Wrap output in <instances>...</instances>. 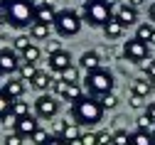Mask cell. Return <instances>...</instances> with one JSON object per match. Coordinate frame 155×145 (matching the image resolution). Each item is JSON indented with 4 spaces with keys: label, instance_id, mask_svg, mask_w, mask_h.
Segmentation results:
<instances>
[{
    "label": "cell",
    "instance_id": "obj_46",
    "mask_svg": "<svg viewBox=\"0 0 155 145\" xmlns=\"http://www.w3.org/2000/svg\"><path fill=\"white\" fill-rule=\"evenodd\" d=\"M67 145H84V143H81V138H76V140H69Z\"/></svg>",
    "mask_w": 155,
    "mask_h": 145
},
{
    "label": "cell",
    "instance_id": "obj_9",
    "mask_svg": "<svg viewBox=\"0 0 155 145\" xmlns=\"http://www.w3.org/2000/svg\"><path fill=\"white\" fill-rule=\"evenodd\" d=\"M20 69V59L15 49H0V74H12Z\"/></svg>",
    "mask_w": 155,
    "mask_h": 145
},
{
    "label": "cell",
    "instance_id": "obj_1",
    "mask_svg": "<svg viewBox=\"0 0 155 145\" xmlns=\"http://www.w3.org/2000/svg\"><path fill=\"white\" fill-rule=\"evenodd\" d=\"M71 116L76 126H96L104 118V106L94 96H81L76 103H71Z\"/></svg>",
    "mask_w": 155,
    "mask_h": 145
},
{
    "label": "cell",
    "instance_id": "obj_30",
    "mask_svg": "<svg viewBox=\"0 0 155 145\" xmlns=\"http://www.w3.org/2000/svg\"><path fill=\"white\" fill-rule=\"evenodd\" d=\"M99 101H101L104 111H106V108H116V103H118V98H116V94H113V91H111V94H106V96H101Z\"/></svg>",
    "mask_w": 155,
    "mask_h": 145
},
{
    "label": "cell",
    "instance_id": "obj_42",
    "mask_svg": "<svg viewBox=\"0 0 155 145\" xmlns=\"http://www.w3.org/2000/svg\"><path fill=\"white\" fill-rule=\"evenodd\" d=\"M64 128H67V123H64V120H57V123H54V133H57V135H62Z\"/></svg>",
    "mask_w": 155,
    "mask_h": 145
},
{
    "label": "cell",
    "instance_id": "obj_18",
    "mask_svg": "<svg viewBox=\"0 0 155 145\" xmlns=\"http://www.w3.org/2000/svg\"><path fill=\"white\" fill-rule=\"evenodd\" d=\"M130 145H155V135L145 130H135L130 133Z\"/></svg>",
    "mask_w": 155,
    "mask_h": 145
},
{
    "label": "cell",
    "instance_id": "obj_35",
    "mask_svg": "<svg viewBox=\"0 0 155 145\" xmlns=\"http://www.w3.org/2000/svg\"><path fill=\"white\" fill-rule=\"evenodd\" d=\"M150 128H153V120H150L148 116H140V118H138V130H145V133H150Z\"/></svg>",
    "mask_w": 155,
    "mask_h": 145
},
{
    "label": "cell",
    "instance_id": "obj_45",
    "mask_svg": "<svg viewBox=\"0 0 155 145\" xmlns=\"http://www.w3.org/2000/svg\"><path fill=\"white\" fill-rule=\"evenodd\" d=\"M57 3H59V0H42V5H47V8H54Z\"/></svg>",
    "mask_w": 155,
    "mask_h": 145
},
{
    "label": "cell",
    "instance_id": "obj_6",
    "mask_svg": "<svg viewBox=\"0 0 155 145\" xmlns=\"http://www.w3.org/2000/svg\"><path fill=\"white\" fill-rule=\"evenodd\" d=\"M123 54H126L128 61H135V64H143L145 59H150L148 57V42H143V39H138V37L128 39V42L123 44Z\"/></svg>",
    "mask_w": 155,
    "mask_h": 145
},
{
    "label": "cell",
    "instance_id": "obj_22",
    "mask_svg": "<svg viewBox=\"0 0 155 145\" xmlns=\"http://www.w3.org/2000/svg\"><path fill=\"white\" fill-rule=\"evenodd\" d=\"M30 37H35V39H47V37H49V25L32 22V25H30Z\"/></svg>",
    "mask_w": 155,
    "mask_h": 145
},
{
    "label": "cell",
    "instance_id": "obj_13",
    "mask_svg": "<svg viewBox=\"0 0 155 145\" xmlns=\"http://www.w3.org/2000/svg\"><path fill=\"white\" fill-rule=\"evenodd\" d=\"M3 94H5L10 101H17V98H22V94H25V84H22V79H12V81H5V86H3Z\"/></svg>",
    "mask_w": 155,
    "mask_h": 145
},
{
    "label": "cell",
    "instance_id": "obj_27",
    "mask_svg": "<svg viewBox=\"0 0 155 145\" xmlns=\"http://www.w3.org/2000/svg\"><path fill=\"white\" fill-rule=\"evenodd\" d=\"M30 140H32L35 145H45V143L49 140V133H47L45 128H37V130L32 133V138H30Z\"/></svg>",
    "mask_w": 155,
    "mask_h": 145
},
{
    "label": "cell",
    "instance_id": "obj_50",
    "mask_svg": "<svg viewBox=\"0 0 155 145\" xmlns=\"http://www.w3.org/2000/svg\"><path fill=\"white\" fill-rule=\"evenodd\" d=\"M153 84H155V81H153Z\"/></svg>",
    "mask_w": 155,
    "mask_h": 145
},
{
    "label": "cell",
    "instance_id": "obj_28",
    "mask_svg": "<svg viewBox=\"0 0 155 145\" xmlns=\"http://www.w3.org/2000/svg\"><path fill=\"white\" fill-rule=\"evenodd\" d=\"M153 30H155V27H150V25H138V32H135V37H138V39H143V42H150Z\"/></svg>",
    "mask_w": 155,
    "mask_h": 145
},
{
    "label": "cell",
    "instance_id": "obj_20",
    "mask_svg": "<svg viewBox=\"0 0 155 145\" xmlns=\"http://www.w3.org/2000/svg\"><path fill=\"white\" fill-rule=\"evenodd\" d=\"M10 113L20 120V118H25V116H30V106H27V101H12V106H10Z\"/></svg>",
    "mask_w": 155,
    "mask_h": 145
},
{
    "label": "cell",
    "instance_id": "obj_23",
    "mask_svg": "<svg viewBox=\"0 0 155 145\" xmlns=\"http://www.w3.org/2000/svg\"><path fill=\"white\" fill-rule=\"evenodd\" d=\"M62 81H69V84H79V67H67L62 71Z\"/></svg>",
    "mask_w": 155,
    "mask_h": 145
},
{
    "label": "cell",
    "instance_id": "obj_33",
    "mask_svg": "<svg viewBox=\"0 0 155 145\" xmlns=\"http://www.w3.org/2000/svg\"><path fill=\"white\" fill-rule=\"evenodd\" d=\"M140 67H143V71L148 74V79H150V81H155V61H153V59H145Z\"/></svg>",
    "mask_w": 155,
    "mask_h": 145
},
{
    "label": "cell",
    "instance_id": "obj_31",
    "mask_svg": "<svg viewBox=\"0 0 155 145\" xmlns=\"http://www.w3.org/2000/svg\"><path fill=\"white\" fill-rule=\"evenodd\" d=\"M113 145H130V135L126 130H116L113 133Z\"/></svg>",
    "mask_w": 155,
    "mask_h": 145
},
{
    "label": "cell",
    "instance_id": "obj_17",
    "mask_svg": "<svg viewBox=\"0 0 155 145\" xmlns=\"http://www.w3.org/2000/svg\"><path fill=\"white\" fill-rule=\"evenodd\" d=\"M123 30H126V27H123L116 17H113V20H108V22L104 25V35H106V39H118V37L123 35Z\"/></svg>",
    "mask_w": 155,
    "mask_h": 145
},
{
    "label": "cell",
    "instance_id": "obj_29",
    "mask_svg": "<svg viewBox=\"0 0 155 145\" xmlns=\"http://www.w3.org/2000/svg\"><path fill=\"white\" fill-rule=\"evenodd\" d=\"M27 47H32V42H30V37H27V35L15 37V52H25Z\"/></svg>",
    "mask_w": 155,
    "mask_h": 145
},
{
    "label": "cell",
    "instance_id": "obj_16",
    "mask_svg": "<svg viewBox=\"0 0 155 145\" xmlns=\"http://www.w3.org/2000/svg\"><path fill=\"white\" fill-rule=\"evenodd\" d=\"M54 8H47V5H37V12H35V22H42V25H54Z\"/></svg>",
    "mask_w": 155,
    "mask_h": 145
},
{
    "label": "cell",
    "instance_id": "obj_47",
    "mask_svg": "<svg viewBox=\"0 0 155 145\" xmlns=\"http://www.w3.org/2000/svg\"><path fill=\"white\" fill-rule=\"evenodd\" d=\"M148 44H155V30H153V35H150V42Z\"/></svg>",
    "mask_w": 155,
    "mask_h": 145
},
{
    "label": "cell",
    "instance_id": "obj_38",
    "mask_svg": "<svg viewBox=\"0 0 155 145\" xmlns=\"http://www.w3.org/2000/svg\"><path fill=\"white\" fill-rule=\"evenodd\" d=\"M59 49H62V44L57 42V39H49V42H47V52H49V54H54V52H59Z\"/></svg>",
    "mask_w": 155,
    "mask_h": 145
},
{
    "label": "cell",
    "instance_id": "obj_12",
    "mask_svg": "<svg viewBox=\"0 0 155 145\" xmlns=\"http://www.w3.org/2000/svg\"><path fill=\"white\" fill-rule=\"evenodd\" d=\"M40 128V123H37V118L35 116H25V118H20L17 120V126H15V133H20L22 138H32V133Z\"/></svg>",
    "mask_w": 155,
    "mask_h": 145
},
{
    "label": "cell",
    "instance_id": "obj_11",
    "mask_svg": "<svg viewBox=\"0 0 155 145\" xmlns=\"http://www.w3.org/2000/svg\"><path fill=\"white\" fill-rule=\"evenodd\" d=\"M67 67H71V54H69L67 49H59V52L49 54V69H52V71L62 74Z\"/></svg>",
    "mask_w": 155,
    "mask_h": 145
},
{
    "label": "cell",
    "instance_id": "obj_8",
    "mask_svg": "<svg viewBox=\"0 0 155 145\" xmlns=\"http://www.w3.org/2000/svg\"><path fill=\"white\" fill-rule=\"evenodd\" d=\"M54 94L57 96H62V98H67V101H71V103H76L84 94H81V89H79V84H69V81H54Z\"/></svg>",
    "mask_w": 155,
    "mask_h": 145
},
{
    "label": "cell",
    "instance_id": "obj_40",
    "mask_svg": "<svg viewBox=\"0 0 155 145\" xmlns=\"http://www.w3.org/2000/svg\"><path fill=\"white\" fill-rule=\"evenodd\" d=\"M145 116L153 120V126H155V103H148V108H145Z\"/></svg>",
    "mask_w": 155,
    "mask_h": 145
},
{
    "label": "cell",
    "instance_id": "obj_3",
    "mask_svg": "<svg viewBox=\"0 0 155 145\" xmlns=\"http://www.w3.org/2000/svg\"><path fill=\"white\" fill-rule=\"evenodd\" d=\"M108 20H113L111 3L106 0H86L84 3V22H89L91 27H104Z\"/></svg>",
    "mask_w": 155,
    "mask_h": 145
},
{
    "label": "cell",
    "instance_id": "obj_19",
    "mask_svg": "<svg viewBox=\"0 0 155 145\" xmlns=\"http://www.w3.org/2000/svg\"><path fill=\"white\" fill-rule=\"evenodd\" d=\"M30 84H32L37 91H47V89H49V84H52V79H49V74H47V71H37V76L30 81Z\"/></svg>",
    "mask_w": 155,
    "mask_h": 145
},
{
    "label": "cell",
    "instance_id": "obj_21",
    "mask_svg": "<svg viewBox=\"0 0 155 145\" xmlns=\"http://www.w3.org/2000/svg\"><path fill=\"white\" fill-rule=\"evenodd\" d=\"M17 71H20V79L22 81H32L37 76V67L32 64V61H20V69H17Z\"/></svg>",
    "mask_w": 155,
    "mask_h": 145
},
{
    "label": "cell",
    "instance_id": "obj_48",
    "mask_svg": "<svg viewBox=\"0 0 155 145\" xmlns=\"http://www.w3.org/2000/svg\"><path fill=\"white\" fill-rule=\"evenodd\" d=\"M8 5V0H0V8H5Z\"/></svg>",
    "mask_w": 155,
    "mask_h": 145
},
{
    "label": "cell",
    "instance_id": "obj_4",
    "mask_svg": "<svg viewBox=\"0 0 155 145\" xmlns=\"http://www.w3.org/2000/svg\"><path fill=\"white\" fill-rule=\"evenodd\" d=\"M84 84H86V91L91 96H106L113 91V74L108 69H96V71L86 74Z\"/></svg>",
    "mask_w": 155,
    "mask_h": 145
},
{
    "label": "cell",
    "instance_id": "obj_34",
    "mask_svg": "<svg viewBox=\"0 0 155 145\" xmlns=\"http://www.w3.org/2000/svg\"><path fill=\"white\" fill-rule=\"evenodd\" d=\"M5 145H22V135L15 133V130L8 133V135H5Z\"/></svg>",
    "mask_w": 155,
    "mask_h": 145
},
{
    "label": "cell",
    "instance_id": "obj_39",
    "mask_svg": "<svg viewBox=\"0 0 155 145\" xmlns=\"http://www.w3.org/2000/svg\"><path fill=\"white\" fill-rule=\"evenodd\" d=\"M3 123H5V128H8V130H10V128H15V126H17V118H15V116H12V113H10V116H8V118H5V120H3Z\"/></svg>",
    "mask_w": 155,
    "mask_h": 145
},
{
    "label": "cell",
    "instance_id": "obj_37",
    "mask_svg": "<svg viewBox=\"0 0 155 145\" xmlns=\"http://www.w3.org/2000/svg\"><path fill=\"white\" fill-rule=\"evenodd\" d=\"M45 145H67V140H64L62 135H49V140H47Z\"/></svg>",
    "mask_w": 155,
    "mask_h": 145
},
{
    "label": "cell",
    "instance_id": "obj_2",
    "mask_svg": "<svg viewBox=\"0 0 155 145\" xmlns=\"http://www.w3.org/2000/svg\"><path fill=\"white\" fill-rule=\"evenodd\" d=\"M35 12H37L35 0H8L5 5V20L15 30L30 27L35 22Z\"/></svg>",
    "mask_w": 155,
    "mask_h": 145
},
{
    "label": "cell",
    "instance_id": "obj_5",
    "mask_svg": "<svg viewBox=\"0 0 155 145\" xmlns=\"http://www.w3.org/2000/svg\"><path fill=\"white\" fill-rule=\"evenodd\" d=\"M81 22L84 20L74 10H62V12H57V17H54V30H57L59 37H74V35H79Z\"/></svg>",
    "mask_w": 155,
    "mask_h": 145
},
{
    "label": "cell",
    "instance_id": "obj_25",
    "mask_svg": "<svg viewBox=\"0 0 155 145\" xmlns=\"http://www.w3.org/2000/svg\"><path fill=\"white\" fill-rule=\"evenodd\" d=\"M40 47L37 44H32V47H27L25 52H22V61H32V64H37V61H40Z\"/></svg>",
    "mask_w": 155,
    "mask_h": 145
},
{
    "label": "cell",
    "instance_id": "obj_15",
    "mask_svg": "<svg viewBox=\"0 0 155 145\" xmlns=\"http://www.w3.org/2000/svg\"><path fill=\"white\" fill-rule=\"evenodd\" d=\"M150 91H153V81H150V79H133V81H130V94H133V96L145 98Z\"/></svg>",
    "mask_w": 155,
    "mask_h": 145
},
{
    "label": "cell",
    "instance_id": "obj_24",
    "mask_svg": "<svg viewBox=\"0 0 155 145\" xmlns=\"http://www.w3.org/2000/svg\"><path fill=\"white\" fill-rule=\"evenodd\" d=\"M62 138H64L67 143H69V140H76V138H81V130H79V126H76V123H67V128H64Z\"/></svg>",
    "mask_w": 155,
    "mask_h": 145
},
{
    "label": "cell",
    "instance_id": "obj_49",
    "mask_svg": "<svg viewBox=\"0 0 155 145\" xmlns=\"http://www.w3.org/2000/svg\"><path fill=\"white\" fill-rule=\"evenodd\" d=\"M0 25H3V15H0Z\"/></svg>",
    "mask_w": 155,
    "mask_h": 145
},
{
    "label": "cell",
    "instance_id": "obj_43",
    "mask_svg": "<svg viewBox=\"0 0 155 145\" xmlns=\"http://www.w3.org/2000/svg\"><path fill=\"white\" fill-rule=\"evenodd\" d=\"M145 3H148V0H128V5H130V8H135V10H138L140 5H145Z\"/></svg>",
    "mask_w": 155,
    "mask_h": 145
},
{
    "label": "cell",
    "instance_id": "obj_44",
    "mask_svg": "<svg viewBox=\"0 0 155 145\" xmlns=\"http://www.w3.org/2000/svg\"><path fill=\"white\" fill-rule=\"evenodd\" d=\"M148 15H150V20L155 22V3H150V5H148Z\"/></svg>",
    "mask_w": 155,
    "mask_h": 145
},
{
    "label": "cell",
    "instance_id": "obj_7",
    "mask_svg": "<svg viewBox=\"0 0 155 145\" xmlns=\"http://www.w3.org/2000/svg\"><path fill=\"white\" fill-rule=\"evenodd\" d=\"M35 111H37V116H40V118H54L57 113H59V101H57L54 96L42 94L40 98L35 101Z\"/></svg>",
    "mask_w": 155,
    "mask_h": 145
},
{
    "label": "cell",
    "instance_id": "obj_26",
    "mask_svg": "<svg viewBox=\"0 0 155 145\" xmlns=\"http://www.w3.org/2000/svg\"><path fill=\"white\" fill-rule=\"evenodd\" d=\"M10 106H12V101L3 94V89H0V120H5L10 116Z\"/></svg>",
    "mask_w": 155,
    "mask_h": 145
},
{
    "label": "cell",
    "instance_id": "obj_32",
    "mask_svg": "<svg viewBox=\"0 0 155 145\" xmlns=\"http://www.w3.org/2000/svg\"><path fill=\"white\" fill-rule=\"evenodd\" d=\"M96 145H113V133H108V130L96 133Z\"/></svg>",
    "mask_w": 155,
    "mask_h": 145
},
{
    "label": "cell",
    "instance_id": "obj_36",
    "mask_svg": "<svg viewBox=\"0 0 155 145\" xmlns=\"http://www.w3.org/2000/svg\"><path fill=\"white\" fill-rule=\"evenodd\" d=\"M81 143L84 145H96V133H81Z\"/></svg>",
    "mask_w": 155,
    "mask_h": 145
},
{
    "label": "cell",
    "instance_id": "obj_14",
    "mask_svg": "<svg viewBox=\"0 0 155 145\" xmlns=\"http://www.w3.org/2000/svg\"><path fill=\"white\" fill-rule=\"evenodd\" d=\"M79 67H81L86 74H91V71H96V69H101V59H99L96 52H84L81 59H79Z\"/></svg>",
    "mask_w": 155,
    "mask_h": 145
},
{
    "label": "cell",
    "instance_id": "obj_41",
    "mask_svg": "<svg viewBox=\"0 0 155 145\" xmlns=\"http://www.w3.org/2000/svg\"><path fill=\"white\" fill-rule=\"evenodd\" d=\"M140 106H143V98H140V96H133V94H130V108H140Z\"/></svg>",
    "mask_w": 155,
    "mask_h": 145
},
{
    "label": "cell",
    "instance_id": "obj_10",
    "mask_svg": "<svg viewBox=\"0 0 155 145\" xmlns=\"http://www.w3.org/2000/svg\"><path fill=\"white\" fill-rule=\"evenodd\" d=\"M118 22L123 25V27H128V25H135L138 22V10L135 8H130L128 3H123V5H118L116 8V15H113Z\"/></svg>",
    "mask_w": 155,
    "mask_h": 145
}]
</instances>
